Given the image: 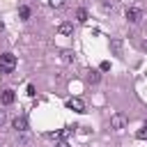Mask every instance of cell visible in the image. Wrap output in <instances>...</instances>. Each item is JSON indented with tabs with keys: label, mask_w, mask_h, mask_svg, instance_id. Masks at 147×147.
I'll list each match as a JSON object with an SVG mask.
<instances>
[{
	"label": "cell",
	"mask_w": 147,
	"mask_h": 147,
	"mask_svg": "<svg viewBox=\"0 0 147 147\" xmlns=\"http://www.w3.org/2000/svg\"><path fill=\"white\" fill-rule=\"evenodd\" d=\"M16 69V55L14 53H2L0 55V71L2 74H11Z\"/></svg>",
	"instance_id": "1"
},
{
	"label": "cell",
	"mask_w": 147,
	"mask_h": 147,
	"mask_svg": "<svg viewBox=\"0 0 147 147\" xmlns=\"http://www.w3.org/2000/svg\"><path fill=\"white\" fill-rule=\"evenodd\" d=\"M67 108H69V110H76V113H85V101H83L80 96H71V99L67 101Z\"/></svg>",
	"instance_id": "2"
},
{
	"label": "cell",
	"mask_w": 147,
	"mask_h": 147,
	"mask_svg": "<svg viewBox=\"0 0 147 147\" xmlns=\"http://www.w3.org/2000/svg\"><path fill=\"white\" fill-rule=\"evenodd\" d=\"M110 126H113L115 131H122V129L126 126V117H124L122 113H115V115H110Z\"/></svg>",
	"instance_id": "3"
},
{
	"label": "cell",
	"mask_w": 147,
	"mask_h": 147,
	"mask_svg": "<svg viewBox=\"0 0 147 147\" xmlns=\"http://www.w3.org/2000/svg\"><path fill=\"white\" fill-rule=\"evenodd\" d=\"M126 18H129L131 23H138V21L142 18V9H140V7H129V9H126Z\"/></svg>",
	"instance_id": "4"
},
{
	"label": "cell",
	"mask_w": 147,
	"mask_h": 147,
	"mask_svg": "<svg viewBox=\"0 0 147 147\" xmlns=\"http://www.w3.org/2000/svg\"><path fill=\"white\" fill-rule=\"evenodd\" d=\"M14 101H16L14 90H2V94H0V103H2V106H11Z\"/></svg>",
	"instance_id": "5"
},
{
	"label": "cell",
	"mask_w": 147,
	"mask_h": 147,
	"mask_svg": "<svg viewBox=\"0 0 147 147\" xmlns=\"http://www.w3.org/2000/svg\"><path fill=\"white\" fill-rule=\"evenodd\" d=\"M14 129L18 131V133H25L28 131V119H25V115H18V117H14Z\"/></svg>",
	"instance_id": "6"
},
{
	"label": "cell",
	"mask_w": 147,
	"mask_h": 147,
	"mask_svg": "<svg viewBox=\"0 0 147 147\" xmlns=\"http://www.w3.org/2000/svg\"><path fill=\"white\" fill-rule=\"evenodd\" d=\"M85 80H87V83H99V80H101V74H99L96 69H90L87 76H85Z\"/></svg>",
	"instance_id": "7"
},
{
	"label": "cell",
	"mask_w": 147,
	"mask_h": 147,
	"mask_svg": "<svg viewBox=\"0 0 147 147\" xmlns=\"http://www.w3.org/2000/svg\"><path fill=\"white\" fill-rule=\"evenodd\" d=\"M18 16H21L23 21H30V16H32V9L23 5V7H18Z\"/></svg>",
	"instance_id": "8"
},
{
	"label": "cell",
	"mask_w": 147,
	"mask_h": 147,
	"mask_svg": "<svg viewBox=\"0 0 147 147\" xmlns=\"http://www.w3.org/2000/svg\"><path fill=\"white\" fill-rule=\"evenodd\" d=\"M57 32H60V34H64V37H69V34L74 32V25H71V23H62V25L57 28Z\"/></svg>",
	"instance_id": "9"
},
{
	"label": "cell",
	"mask_w": 147,
	"mask_h": 147,
	"mask_svg": "<svg viewBox=\"0 0 147 147\" xmlns=\"http://www.w3.org/2000/svg\"><path fill=\"white\" fill-rule=\"evenodd\" d=\"M76 21H78V23H85V21H87V9H85V7H80V9L76 11Z\"/></svg>",
	"instance_id": "10"
},
{
	"label": "cell",
	"mask_w": 147,
	"mask_h": 147,
	"mask_svg": "<svg viewBox=\"0 0 147 147\" xmlns=\"http://www.w3.org/2000/svg\"><path fill=\"white\" fill-rule=\"evenodd\" d=\"M110 46H113V51H115V53L119 55V51H122V41H117V39H113V41H110Z\"/></svg>",
	"instance_id": "11"
},
{
	"label": "cell",
	"mask_w": 147,
	"mask_h": 147,
	"mask_svg": "<svg viewBox=\"0 0 147 147\" xmlns=\"http://www.w3.org/2000/svg\"><path fill=\"white\" fill-rule=\"evenodd\" d=\"M62 60L64 62H74V53L71 51H62Z\"/></svg>",
	"instance_id": "12"
},
{
	"label": "cell",
	"mask_w": 147,
	"mask_h": 147,
	"mask_svg": "<svg viewBox=\"0 0 147 147\" xmlns=\"http://www.w3.org/2000/svg\"><path fill=\"white\" fill-rule=\"evenodd\" d=\"M48 5L57 9V7H62V5H64V0H48Z\"/></svg>",
	"instance_id": "13"
},
{
	"label": "cell",
	"mask_w": 147,
	"mask_h": 147,
	"mask_svg": "<svg viewBox=\"0 0 147 147\" xmlns=\"http://www.w3.org/2000/svg\"><path fill=\"white\" fill-rule=\"evenodd\" d=\"M108 69H110V62H101L99 64V71H108Z\"/></svg>",
	"instance_id": "14"
},
{
	"label": "cell",
	"mask_w": 147,
	"mask_h": 147,
	"mask_svg": "<svg viewBox=\"0 0 147 147\" xmlns=\"http://www.w3.org/2000/svg\"><path fill=\"white\" fill-rule=\"evenodd\" d=\"M37 94V90H34V85H28V96H34Z\"/></svg>",
	"instance_id": "15"
},
{
	"label": "cell",
	"mask_w": 147,
	"mask_h": 147,
	"mask_svg": "<svg viewBox=\"0 0 147 147\" xmlns=\"http://www.w3.org/2000/svg\"><path fill=\"white\" fill-rule=\"evenodd\" d=\"M136 138H140V140H145V138H147V131H145V129H142V131H138V133H136Z\"/></svg>",
	"instance_id": "16"
},
{
	"label": "cell",
	"mask_w": 147,
	"mask_h": 147,
	"mask_svg": "<svg viewBox=\"0 0 147 147\" xmlns=\"http://www.w3.org/2000/svg\"><path fill=\"white\" fill-rule=\"evenodd\" d=\"M5 119H7V117H5V110H0V126L5 124Z\"/></svg>",
	"instance_id": "17"
},
{
	"label": "cell",
	"mask_w": 147,
	"mask_h": 147,
	"mask_svg": "<svg viewBox=\"0 0 147 147\" xmlns=\"http://www.w3.org/2000/svg\"><path fill=\"white\" fill-rule=\"evenodd\" d=\"M145 131H147V124H145Z\"/></svg>",
	"instance_id": "18"
}]
</instances>
